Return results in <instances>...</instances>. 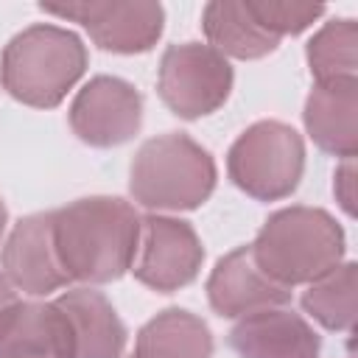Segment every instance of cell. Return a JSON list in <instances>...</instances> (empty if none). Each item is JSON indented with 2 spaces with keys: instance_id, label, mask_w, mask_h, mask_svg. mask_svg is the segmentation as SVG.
I'll use <instances>...</instances> for the list:
<instances>
[{
  "instance_id": "cell-1",
  "label": "cell",
  "mask_w": 358,
  "mask_h": 358,
  "mask_svg": "<svg viewBox=\"0 0 358 358\" xmlns=\"http://www.w3.org/2000/svg\"><path fill=\"white\" fill-rule=\"evenodd\" d=\"M53 215L56 257L73 282L103 285L120 280L137 255L140 215L120 196H87Z\"/></svg>"
},
{
  "instance_id": "cell-2",
  "label": "cell",
  "mask_w": 358,
  "mask_h": 358,
  "mask_svg": "<svg viewBox=\"0 0 358 358\" xmlns=\"http://www.w3.org/2000/svg\"><path fill=\"white\" fill-rule=\"evenodd\" d=\"M255 263L280 285H308L344 260V229L322 207L291 204L266 218L249 243Z\"/></svg>"
},
{
  "instance_id": "cell-3",
  "label": "cell",
  "mask_w": 358,
  "mask_h": 358,
  "mask_svg": "<svg viewBox=\"0 0 358 358\" xmlns=\"http://www.w3.org/2000/svg\"><path fill=\"white\" fill-rule=\"evenodd\" d=\"M87 45L78 34L36 22L8 39L0 56L3 90L34 109H53L87 70Z\"/></svg>"
},
{
  "instance_id": "cell-4",
  "label": "cell",
  "mask_w": 358,
  "mask_h": 358,
  "mask_svg": "<svg viewBox=\"0 0 358 358\" xmlns=\"http://www.w3.org/2000/svg\"><path fill=\"white\" fill-rule=\"evenodd\" d=\"M215 179L210 151L182 131H168L137 148L129 168V193L151 213H179L201 207L213 196Z\"/></svg>"
},
{
  "instance_id": "cell-5",
  "label": "cell",
  "mask_w": 358,
  "mask_h": 358,
  "mask_svg": "<svg viewBox=\"0 0 358 358\" xmlns=\"http://www.w3.org/2000/svg\"><path fill=\"white\" fill-rule=\"evenodd\" d=\"M305 171V140L282 120L252 123L227 151V173L257 201L288 199Z\"/></svg>"
},
{
  "instance_id": "cell-6",
  "label": "cell",
  "mask_w": 358,
  "mask_h": 358,
  "mask_svg": "<svg viewBox=\"0 0 358 358\" xmlns=\"http://www.w3.org/2000/svg\"><path fill=\"white\" fill-rule=\"evenodd\" d=\"M232 90L229 62L201 42L171 45L157 70L162 103L182 120H199L224 106Z\"/></svg>"
},
{
  "instance_id": "cell-7",
  "label": "cell",
  "mask_w": 358,
  "mask_h": 358,
  "mask_svg": "<svg viewBox=\"0 0 358 358\" xmlns=\"http://www.w3.org/2000/svg\"><path fill=\"white\" fill-rule=\"evenodd\" d=\"M204 263V246L190 221L148 213L140 218L137 255L129 271L151 291L171 294L190 285Z\"/></svg>"
},
{
  "instance_id": "cell-8",
  "label": "cell",
  "mask_w": 358,
  "mask_h": 358,
  "mask_svg": "<svg viewBox=\"0 0 358 358\" xmlns=\"http://www.w3.org/2000/svg\"><path fill=\"white\" fill-rule=\"evenodd\" d=\"M45 14L78 22L90 39L109 53H145L165 28V11L159 3H39Z\"/></svg>"
},
{
  "instance_id": "cell-9",
  "label": "cell",
  "mask_w": 358,
  "mask_h": 358,
  "mask_svg": "<svg viewBox=\"0 0 358 358\" xmlns=\"http://www.w3.org/2000/svg\"><path fill=\"white\" fill-rule=\"evenodd\" d=\"M67 120L81 143L92 148H115L140 131L143 95L134 84L117 76H95L76 92Z\"/></svg>"
},
{
  "instance_id": "cell-10",
  "label": "cell",
  "mask_w": 358,
  "mask_h": 358,
  "mask_svg": "<svg viewBox=\"0 0 358 358\" xmlns=\"http://www.w3.org/2000/svg\"><path fill=\"white\" fill-rule=\"evenodd\" d=\"M0 268L11 288L28 296H48L70 282L56 257L50 213H31L14 224L0 252Z\"/></svg>"
},
{
  "instance_id": "cell-11",
  "label": "cell",
  "mask_w": 358,
  "mask_h": 358,
  "mask_svg": "<svg viewBox=\"0 0 358 358\" xmlns=\"http://www.w3.org/2000/svg\"><path fill=\"white\" fill-rule=\"evenodd\" d=\"M207 299L218 316L241 319L263 308H280L291 302V288L274 282L252 255V246L227 252L207 277Z\"/></svg>"
},
{
  "instance_id": "cell-12",
  "label": "cell",
  "mask_w": 358,
  "mask_h": 358,
  "mask_svg": "<svg viewBox=\"0 0 358 358\" xmlns=\"http://www.w3.org/2000/svg\"><path fill=\"white\" fill-rule=\"evenodd\" d=\"M229 347L241 358H319L322 341L302 313L280 305L241 316Z\"/></svg>"
},
{
  "instance_id": "cell-13",
  "label": "cell",
  "mask_w": 358,
  "mask_h": 358,
  "mask_svg": "<svg viewBox=\"0 0 358 358\" xmlns=\"http://www.w3.org/2000/svg\"><path fill=\"white\" fill-rule=\"evenodd\" d=\"M0 358H73L70 327L56 302L14 299L0 310Z\"/></svg>"
},
{
  "instance_id": "cell-14",
  "label": "cell",
  "mask_w": 358,
  "mask_h": 358,
  "mask_svg": "<svg viewBox=\"0 0 358 358\" xmlns=\"http://www.w3.org/2000/svg\"><path fill=\"white\" fill-rule=\"evenodd\" d=\"M70 327L73 358H120L126 347V324L120 322L112 302L84 285L70 288L53 299Z\"/></svg>"
},
{
  "instance_id": "cell-15",
  "label": "cell",
  "mask_w": 358,
  "mask_h": 358,
  "mask_svg": "<svg viewBox=\"0 0 358 358\" xmlns=\"http://www.w3.org/2000/svg\"><path fill=\"white\" fill-rule=\"evenodd\" d=\"M310 140L338 159H352L358 151V78L313 84L302 109Z\"/></svg>"
},
{
  "instance_id": "cell-16",
  "label": "cell",
  "mask_w": 358,
  "mask_h": 358,
  "mask_svg": "<svg viewBox=\"0 0 358 358\" xmlns=\"http://www.w3.org/2000/svg\"><path fill=\"white\" fill-rule=\"evenodd\" d=\"M201 28L213 50H218L224 59H263L277 50L280 39L268 34L255 14L249 11L246 0H213L201 11Z\"/></svg>"
},
{
  "instance_id": "cell-17",
  "label": "cell",
  "mask_w": 358,
  "mask_h": 358,
  "mask_svg": "<svg viewBox=\"0 0 358 358\" xmlns=\"http://www.w3.org/2000/svg\"><path fill=\"white\" fill-rule=\"evenodd\" d=\"M129 358H213V333L201 316L168 308L137 330Z\"/></svg>"
},
{
  "instance_id": "cell-18",
  "label": "cell",
  "mask_w": 358,
  "mask_h": 358,
  "mask_svg": "<svg viewBox=\"0 0 358 358\" xmlns=\"http://www.w3.org/2000/svg\"><path fill=\"white\" fill-rule=\"evenodd\" d=\"M355 294H358V266L352 260H341L336 268L308 282L302 294V308L324 330H352Z\"/></svg>"
},
{
  "instance_id": "cell-19",
  "label": "cell",
  "mask_w": 358,
  "mask_h": 358,
  "mask_svg": "<svg viewBox=\"0 0 358 358\" xmlns=\"http://www.w3.org/2000/svg\"><path fill=\"white\" fill-rule=\"evenodd\" d=\"M305 59L316 84L358 76V25L350 17L324 22L305 45Z\"/></svg>"
},
{
  "instance_id": "cell-20",
  "label": "cell",
  "mask_w": 358,
  "mask_h": 358,
  "mask_svg": "<svg viewBox=\"0 0 358 358\" xmlns=\"http://www.w3.org/2000/svg\"><path fill=\"white\" fill-rule=\"evenodd\" d=\"M246 6L255 14V20L268 34H274L277 39L296 36V34L308 31L324 14V6H316V3H291V0H246Z\"/></svg>"
},
{
  "instance_id": "cell-21",
  "label": "cell",
  "mask_w": 358,
  "mask_h": 358,
  "mask_svg": "<svg viewBox=\"0 0 358 358\" xmlns=\"http://www.w3.org/2000/svg\"><path fill=\"white\" fill-rule=\"evenodd\" d=\"M333 193L347 215H355V159H341L333 176Z\"/></svg>"
},
{
  "instance_id": "cell-22",
  "label": "cell",
  "mask_w": 358,
  "mask_h": 358,
  "mask_svg": "<svg viewBox=\"0 0 358 358\" xmlns=\"http://www.w3.org/2000/svg\"><path fill=\"white\" fill-rule=\"evenodd\" d=\"M14 299H17V296H14V288H11V282H8V280L3 277V271H0V310L8 308Z\"/></svg>"
},
{
  "instance_id": "cell-23",
  "label": "cell",
  "mask_w": 358,
  "mask_h": 358,
  "mask_svg": "<svg viewBox=\"0 0 358 358\" xmlns=\"http://www.w3.org/2000/svg\"><path fill=\"white\" fill-rule=\"evenodd\" d=\"M6 224H8V210H6V204H3V199H0V238H3V232H6Z\"/></svg>"
}]
</instances>
